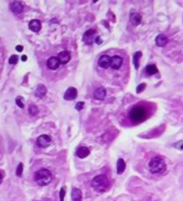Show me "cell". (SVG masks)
I'll use <instances>...</instances> for the list:
<instances>
[{
    "label": "cell",
    "mask_w": 183,
    "mask_h": 201,
    "mask_svg": "<svg viewBox=\"0 0 183 201\" xmlns=\"http://www.w3.org/2000/svg\"><path fill=\"white\" fill-rule=\"evenodd\" d=\"M58 59H59L60 63H62V64H66V63L71 60V53H69L68 50H63L59 53Z\"/></svg>",
    "instance_id": "cell-9"
},
{
    "label": "cell",
    "mask_w": 183,
    "mask_h": 201,
    "mask_svg": "<svg viewBox=\"0 0 183 201\" xmlns=\"http://www.w3.org/2000/svg\"><path fill=\"white\" fill-rule=\"evenodd\" d=\"M17 60H18V57L16 55H13V56H11L10 57V59H9V62L11 63V64H15L16 62H17Z\"/></svg>",
    "instance_id": "cell-24"
},
{
    "label": "cell",
    "mask_w": 183,
    "mask_h": 201,
    "mask_svg": "<svg viewBox=\"0 0 183 201\" xmlns=\"http://www.w3.org/2000/svg\"><path fill=\"white\" fill-rule=\"evenodd\" d=\"M99 65L102 69H107L112 65V57L108 55H102L98 60Z\"/></svg>",
    "instance_id": "cell-6"
},
{
    "label": "cell",
    "mask_w": 183,
    "mask_h": 201,
    "mask_svg": "<svg viewBox=\"0 0 183 201\" xmlns=\"http://www.w3.org/2000/svg\"><path fill=\"white\" fill-rule=\"evenodd\" d=\"M71 196H72V199H73V201H82L83 195H82V191H80V189L73 188Z\"/></svg>",
    "instance_id": "cell-17"
},
{
    "label": "cell",
    "mask_w": 183,
    "mask_h": 201,
    "mask_svg": "<svg viewBox=\"0 0 183 201\" xmlns=\"http://www.w3.org/2000/svg\"><path fill=\"white\" fill-rule=\"evenodd\" d=\"M22 59L25 61V60H27V57H26V56H23V57H22Z\"/></svg>",
    "instance_id": "cell-32"
},
{
    "label": "cell",
    "mask_w": 183,
    "mask_h": 201,
    "mask_svg": "<svg viewBox=\"0 0 183 201\" xmlns=\"http://www.w3.org/2000/svg\"><path fill=\"white\" fill-rule=\"evenodd\" d=\"M122 63H123V60L120 56H113V57H112V65L110 66L113 70H119L121 67Z\"/></svg>",
    "instance_id": "cell-12"
},
{
    "label": "cell",
    "mask_w": 183,
    "mask_h": 201,
    "mask_svg": "<svg viewBox=\"0 0 183 201\" xmlns=\"http://www.w3.org/2000/svg\"><path fill=\"white\" fill-rule=\"evenodd\" d=\"M22 171H23V164H19L17 167V169H16V176L17 177H20L22 176Z\"/></svg>",
    "instance_id": "cell-25"
},
{
    "label": "cell",
    "mask_w": 183,
    "mask_h": 201,
    "mask_svg": "<svg viewBox=\"0 0 183 201\" xmlns=\"http://www.w3.org/2000/svg\"><path fill=\"white\" fill-rule=\"evenodd\" d=\"M46 94V88L44 86H39L38 89H36V95L40 97H43L44 95Z\"/></svg>",
    "instance_id": "cell-22"
},
{
    "label": "cell",
    "mask_w": 183,
    "mask_h": 201,
    "mask_svg": "<svg viewBox=\"0 0 183 201\" xmlns=\"http://www.w3.org/2000/svg\"><path fill=\"white\" fill-rule=\"evenodd\" d=\"M76 96H77V90L73 87L69 88L68 90L66 91V93H64V100H66V101H72L75 99Z\"/></svg>",
    "instance_id": "cell-11"
},
{
    "label": "cell",
    "mask_w": 183,
    "mask_h": 201,
    "mask_svg": "<svg viewBox=\"0 0 183 201\" xmlns=\"http://www.w3.org/2000/svg\"><path fill=\"white\" fill-rule=\"evenodd\" d=\"M50 141H52V139H50V137L48 135H42L36 140V143L40 147H42V148H46L50 143Z\"/></svg>",
    "instance_id": "cell-7"
},
{
    "label": "cell",
    "mask_w": 183,
    "mask_h": 201,
    "mask_svg": "<svg viewBox=\"0 0 183 201\" xmlns=\"http://www.w3.org/2000/svg\"><path fill=\"white\" fill-rule=\"evenodd\" d=\"M126 170V162L122 158H119L117 162V172L118 174H122Z\"/></svg>",
    "instance_id": "cell-19"
},
{
    "label": "cell",
    "mask_w": 183,
    "mask_h": 201,
    "mask_svg": "<svg viewBox=\"0 0 183 201\" xmlns=\"http://www.w3.org/2000/svg\"><path fill=\"white\" fill-rule=\"evenodd\" d=\"M2 179H3V174H2V172L0 171V183H1V181H2Z\"/></svg>",
    "instance_id": "cell-31"
},
{
    "label": "cell",
    "mask_w": 183,
    "mask_h": 201,
    "mask_svg": "<svg viewBox=\"0 0 183 201\" xmlns=\"http://www.w3.org/2000/svg\"><path fill=\"white\" fill-rule=\"evenodd\" d=\"M155 43H156V45L160 46V47H163V46H165L166 44L168 43L167 36H166L165 34H160V36H157L156 39H155Z\"/></svg>",
    "instance_id": "cell-14"
},
{
    "label": "cell",
    "mask_w": 183,
    "mask_h": 201,
    "mask_svg": "<svg viewBox=\"0 0 183 201\" xmlns=\"http://www.w3.org/2000/svg\"><path fill=\"white\" fill-rule=\"evenodd\" d=\"M131 23L132 25L137 26L141 23V15L138 13H132L131 14Z\"/></svg>",
    "instance_id": "cell-18"
},
{
    "label": "cell",
    "mask_w": 183,
    "mask_h": 201,
    "mask_svg": "<svg viewBox=\"0 0 183 201\" xmlns=\"http://www.w3.org/2000/svg\"><path fill=\"white\" fill-rule=\"evenodd\" d=\"M141 56H143V53H141V51H136V53H134V56H133L134 66H135V69H136V70H138V67H139V59L141 58Z\"/></svg>",
    "instance_id": "cell-20"
},
{
    "label": "cell",
    "mask_w": 183,
    "mask_h": 201,
    "mask_svg": "<svg viewBox=\"0 0 183 201\" xmlns=\"http://www.w3.org/2000/svg\"><path fill=\"white\" fill-rule=\"evenodd\" d=\"M64 194H66V188H61L60 190V201H63V198H64Z\"/></svg>",
    "instance_id": "cell-27"
},
{
    "label": "cell",
    "mask_w": 183,
    "mask_h": 201,
    "mask_svg": "<svg viewBox=\"0 0 183 201\" xmlns=\"http://www.w3.org/2000/svg\"><path fill=\"white\" fill-rule=\"evenodd\" d=\"M146 73L148 75H155L157 73V67L155 66V64H149L146 67Z\"/></svg>",
    "instance_id": "cell-21"
},
{
    "label": "cell",
    "mask_w": 183,
    "mask_h": 201,
    "mask_svg": "<svg viewBox=\"0 0 183 201\" xmlns=\"http://www.w3.org/2000/svg\"><path fill=\"white\" fill-rule=\"evenodd\" d=\"M96 36V30H94V29H89V30H87V31L85 32L84 36H83V41H84L86 44L90 45V44L93 43Z\"/></svg>",
    "instance_id": "cell-5"
},
{
    "label": "cell",
    "mask_w": 183,
    "mask_h": 201,
    "mask_svg": "<svg viewBox=\"0 0 183 201\" xmlns=\"http://www.w3.org/2000/svg\"><path fill=\"white\" fill-rule=\"evenodd\" d=\"M89 154H90V150L87 148V147H80V148H78L77 151H76V155H77L79 158L87 157Z\"/></svg>",
    "instance_id": "cell-15"
},
{
    "label": "cell",
    "mask_w": 183,
    "mask_h": 201,
    "mask_svg": "<svg viewBox=\"0 0 183 201\" xmlns=\"http://www.w3.org/2000/svg\"><path fill=\"white\" fill-rule=\"evenodd\" d=\"M166 168H167L166 162L164 160V158L160 157V156H155L148 164V169L153 174L163 173V172H165Z\"/></svg>",
    "instance_id": "cell-1"
},
{
    "label": "cell",
    "mask_w": 183,
    "mask_h": 201,
    "mask_svg": "<svg viewBox=\"0 0 183 201\" xmlns=\"http://www.w3.org/2000/svg\"><path fill=\"white\" fill-rule=\"evenodd\" d=\"M129 118L131 121L135 123H139L146 120L147 118V110L145 109V107L141 105H136L133 108L130 110L129 113Z\"/></svg>",
    "instance_id": "cell-3"
},
{
    "label": "cell",
    "mask_w": 183,
    "mask_h": 201,
    "mask_svg": "<svg viewBox=\"0 0 183 201\" xmlns=\"http://www.w3.org/2000/svg\"><path fill=\"white\" fill-rule=\"evenodd\" d=\"M10 8H11V10H12V12L15 13V14L22 13L23 10H24V6H23V3H22V2H19V1L12 2V3L10 4Z\"/></svg>",
    "instance_id": "cell-10"
},
{
    "label": "cell",
    "mask_w": 183,
    "mask_h": 201,
    "mask_svg": "<svg viewBox=\"0 0 183 201\" xmlns=\"http://www.w3.org/2000/svg\"><path fill=\"white\" fill-rule=\"evenodd\" d=\"M145 89H146V83H140V85L137 87V89H136V92L140 93V92H143Z\"/></svg>",
    "instance_id": "cell-26"
},
{
    "label": "cell",
    "mask_w": 183,
    "mask_h": 201,
    "mask_svg": "<svg viewBox=\"0 0 183 201\" xmlns=\"http://www.w3.org/2000/svg\"><path fill=\"white\" fill-rule=\"evenodd\" d=\"M29 28H30V30H31V31H33V32L40 31V29H41V22H40V20H38V19L31 20V22L29 23Z\"/></svg>",
    "instance_id": "cell-16"
},
{
    "label": "cell",
    "mask_w": 183,
    "mask_h": 201,
    "mask_svg": "<svg viewBox=\"0 0 183 201\" xmlns=\"http://www.w3.org/2000/svg\"><path fill=\"white\" fill-rule=\"evenodd\" d=\"M93 96H94V99H96V100H99V101L104 100V99H105V96H106V89L104 88V87H100V88H98L96 91H94Z\"/></svg>",
    "instance_id": "cell-13"
},
{
    "label": "cell",
    "mask_w": 183,
    "mask_h": 201,
    "mask_svg": "<svg viewBox=\"0 0 183 201\" xmlns=\"http://www.w3.org/2000/svg\"><path fill=\"white\" fill-rule=\"evenodd\" d=\"M47 67L49 70H57L60 65V61L57 57H50L49 59L47 60Z\"/></svg>",
    "instance_id": "cell-8"
},
{
    "label": "cell",
    "mask_w": 183,
    "mask_h": 201,
    "mask_svg": "<svg viewBox=\"0 0 183 201\" xmlns=\"http://www.w3.org/2000/svg\"><path fill=\"white\" fill-rule=\"evenodd\" d=\"M16 104H17V106L20 107V108L24 107V105H23V103H22V97H17V99H16Z\"/></svg>",
    "instance_id": "cell-28"
},
{
    "label": "cell",
    "mask_w": 183,
    "mask_h": 201,
    "mask_svg": "<svg viewBox=\"0 0 183 201\" xmlns=\"http://www.w3.org/2000/svg\"><path fill=\"white\" fill-rule=\"evenodd\" d=\"M83 107H84V102H79V103H77V105H76V109H77V110H80Z\"/></svg>",
    "instance_id": "cell-29"
},
{
    "label": "cell",
    "mask_w": 183,
    "mask_h": 201,
    "mask_svg": "<svg viewBox=\"0 0 183 201\" xmlns=\"http://www.w3.org/2000/svg\"><path fill=\"white\" fill-rule=\"evenodd\" d=\"M34 180L39 185H47L52 180V174L47 169H40L34 173Z\"/></svg>",
    "instance_id": "cell-4"
},
{
    "label": "cell",
    "mask_w": 183,
    "mask_h": 201,
    "mask_svg": "<svg viewBox=\"0 0 183 201\" xmlns=\"http://www.w3.org/2000/svg\"><path fill=\"white\" fill-rule=\"evenodd\" d=\"M29 113H30V114H36L39 113V109H38V107L36 106V105H33V104H31L29 106Z\"/></svg>",
    "instance_id": "cell-23"
},
{
    "label": "cell",
    "mask_w": 183,
    "mask_h": 201,
    "mask_svg": "<svg viewBox=\"0 0 183 201\" xmlns=\"http://www.w3.org/2000/svg\"><path fill=\"white\" fill-rule=\"evenodd\" d=\"M91 186L94 190L99 191V193H104L109 188L110 183L107 177L104 174H100V176L93 177V180L91 181Z\"/></svg>",
    "instance_id": "cell-2"
},
{
    "label": "cell",
    "mask_w": 183,
    "mask_h": 201,
    "mask_svg": "<svg viewBox=\"0 0 183 201\" xmlns=\"http://www.w3.org/2000/svg\"><path fill=\"white\" fill-rule=\"evenodd\" d=\"M16 50H18V51H22L23 50V46H17V47H16Z\"/></svg>",
    "instance_id": "cell-30"
}]
</instances>
